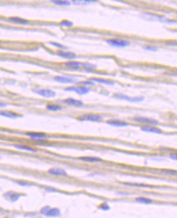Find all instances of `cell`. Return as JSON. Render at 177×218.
<instances>
[{
    "label": "cell",
    "instance_id": "cell-7",
    "mask_svg": "<svg viewBox=\"0 0 177 218\" xmlns=\"http://www.w3.org/2000/svg\"><path fill=\"white\" fill-rule=\"evenodd\" d=\"M134 121L137 122H141V123H146L149 125H158V120L153 119V118H148V117H143V116H136L134 117Z\"/></svg>",
    "mask_w": 177,
    "mask_h": 218
},
{
    "label": "cell",
    "instance_id": "cell-19",
    "mask_svg": "<svg viewBox=\"0 0 177 218\" xmlns=\"http://www.w3.org/2000/svg\"><path fill=\"white\" fill-rule=\"evenodd\" d=\"M15 148L21 149V150H26V151H30V152H36L37 149L30 147V146H27V145H13Z\"/></svg>",
    "mask_w": 177,
    "mask_h": 218
},
{
    "label": "cell",
    "instance_id": "cell-24",
    "mask_svg": "<svg viewBox=\"0 0 177 218\" xmlns=\"http://www.w3.org/2000/svg\"><path fill=\"white\" fill-rule=\"evenodd\" d=\"M65 66L69 68H79V66H82V64L78 61H69V62H66Z\"/></svg>",
    "mask_w": 177,
    "mask_h": 218
},
{
    "label": "cell",
    "instance_id": "cell-16",
    "mask_svg": "<svg viewBox=\"0 0 177 218\" xmlns=\"http://www.w3.org/2000/svg\"><path fill=\"white\" fill-rule=\"evenodd\" d=\"M79 160L83 162H89V163H99L102 161L100 158L92 157V156H84V157H79Z\"/></svg>",
    "mask_w": 177,
    "mask_h": 218
},
{
    "label": "cell",
    "instance_id": "cell-29",
    "mask_svg": "<svg viewBox=\"0 0 177 218\" xmlns=\"http://www.w3.org/2000/svg\"><path fill=\"white\" fill-rule=\"evenodd\" d=\"M162 172L163 173H166V174L172 175V176H177V171L167 170V169H163V170H162Z\"/></svg>",
    "mask_w": 177,
    "mask_h": 218
},
{
    "label": "cell",
    "instance_id": "cell-23",
    "mask_svg": "<svg viewBox=\"0 0 177 218\" xmlns=\"http://www.w3.org/2000/svg\"><path fill=\"white\" fill-rule=\"evenodd\" d=\"M46 107H47V109L50 111H58V110L62 109V106L59 105H54V104H48Z\"/></svg>",
    "mask_w": 177,
    "mask_h": 218
},
{
    "label": "cell",
    "instance_id": "cell-22",
    "mask_svg": "<svg viewBox=\"0 0 177 218\" xmlns=\"http://www.w3.org/2000/svg\"><path fill=\"white\" fill-rule=\"evenodd\" d=\"M1 115L4 116L7 118H17L21 116H19L17 113H13V112H10V111H1Z\"/></svg>",
    "mask_w": 177,
    "mask_h": 218
},
{
    "label": "cell",
    "instance_id": "cell-15",
    "mask_svg": "<svg viewBox=\"0 0 177 218\" xmlns=\"http://www.w3.org/2000/svg\"><path fill=\"white\" fill-rule=\"evenodd\" d=\"M62 102L71 105H75V106H82V105H83V102L82 101L76 100V99H73V98H67V99H65Z\"/></svg>",
    "mask_w": 177,
    "mask_h": 218
},
{
    "label": "cell",
    "instance_id": "cell-1",
    "mask_svg": "<svg viewBox=\"0 0 177 218\" xmlns=\"http://www.w3.org/2000/svg\"><path fill=\"white\" fill-rule=\"evenodd\" d=\"M40 213L48 217H57L61 215V211L56 208H50L49 206H46L40 210Z\"/></svg>",
    "mask_w": 177,
    "mask_h": 218
},
{
    "label": "cell",
    "instance_id": "cell-13",
    "mask_svg": "<svg viewBox=\"0 0 177 218\" xmlns=\"http://www.w3.org/2000/svg\"><path fill=\"white\" fill-rule=\"evenodd\" d=\"M57 55L59 57H63L65 59H74L76 58V54L74 53H72V52H65V51H59L57 52Z\"/></svg>",
    "mask_w": 177,
    "mask_h": 218
},
{
    "label": "cell",
    "instance_id": "cell-32",
    "mask_svg": "<svg viewBox=\"0 0 177 218\" xmlns=\"http://www.w3.org/2000/svg\"><path fill=\"white\" fill-rule=\"evenodd\" d=\"M144 48H145V50H149V51H152V52H156V51H158V48H156V47H152V46H145Z\"/></svg>",
    "mask_w": 177,
    "mask_h": 218
},
{
    "label": "cell",
    "instance_id": "cell-14",
    "mask_svg": "<svg viewBox=\"0 0 177 218\" xmlns=\"http://www.w3.org/2000/svg\"><path fill=\"white\" fill-rule=\"evenodd\" d=\"M107 124L109 125H111L113 127H127L128 126V123L127 122H124V121H121V120H115V119H113V120H109L107 122Z\"/></svg>",
    "mask_w": 177,
    "mask_h": 218
},
{
    "label": "cell",
    "instance_id": "cell-10",
    "mask_svg": "<svg viewBox=\"0 0 177 218\" xmlns=\"http://www.w3.org/2000/svg\"><path fill=\"white\" fill-rule=\"evenodd\" d=\"M3 196L7 199H8V200L12 201V202H15V201L18 200L21 196V194H18L17 192H14V191H8L7 192L6 194H3Z\"/></svg>",
    "mask_w": 177,
    "mask_h": 218
},
{
    "label": "cell",
    "instance_id": "cell-11",
    "mask_svg": "<svg viewBox=\"0 0 177 218\" xmlns=\"http://www.w3.org/2000/svg\"><path fill=\"white\" fill-rule=\"evenodd\" d=\"M141 131L149 132V133H156V134H162V131L157 127L144 126L141 127Z\"/></svg>",
    "mask_w": 177,
    "mask_h": 218
},
{
    "label": "cell",
    "instance_id": "cell-34",
    "mask_svg": "<svg viewBox=\"0 0 177 218\" xmlns=\"http://www.w3.org/2000/svg\"><path fill=\"white\" fill-rule=\"evenodd\" d=\"M170 158L173 159V160H176L177 161V154H171L170 155Z\"/></svg>",
    "mask_w": 177,
    "mask_h": 218
},
{
    "label": "cell",
    "instance_id": "cell-17",
    "mask_svg": "<svg viewBox=\"0 0 177 218\" xmlns=\"http://www.w3.org/2000/svg\"><path fill=\"white\" fill-rule=\"evenodd\" d=\"M10 21L15 24H21V25H28L30 22L26 19H23L21 17H9L8 19Z\"/></svg>",
    "mask_w": 177,
    "mask_h": 218
},
{
    "label": "cell",
    "instance_id": "cell-4",
    "mask_svg": "<svg viewBox=\"0 0 177 218\" xmlns=\"http://www.w3.org/2000/svg\"><path fill=\"white\" fill-rule=\"evenodd\" d=\"M79 120L81 121H91V122H99L101 119H103V117L98 115V114H94V113H86L82 114L79 118Z\"/></svg>",
    "mask_w": 177,
    "mask_h": 218
},
{
    "label": "cell",
    "instance_id": "cell-3",
    "mask_svg": "<svg viewBox=\"0 0 177 218\" xmlns=\"http://www.w3.org/2000/svg\"><path fill=\"white\" fill-rule=\"evenodd\" d=\"M106 43L111 45L113 47L116 48H126L129 46L130 43L128 41H126L123 39H113L106 40Z\"/></svg>",
    "mask_w": 177,
    "mask_h": 218
},
{
    "label": "cell",
    "instance_id": "cell-5",
    "mask_svg": "<svg viewBox=\"0 0 177 218\" xmlns=\"http://www.w3.org/2000/svg\"><path fill=\"white\" fill-rule=\"evenodd\" d=\"M65 91L66 92H74L78 95H86L88 92H90V89L88 87H84V86H80V87H70L65 88Z\"/></svg>",
    "mask_w": 177,
    "mask_h": 218
},
{
    "label": "cell",
    "instance_id": "cell-18",
    "mask_svg": "<svg viewBox=\"0 0 177 218\" xmlns=\"http://www.w3.org/2000/svg\"><path fill=\"white\" fill-rule=\"evenodd\" d=\"M93 83H103V84H107V85H113L114 83L112 80H109V79H98V78H91L90 79Z\"/></svg>",
    "mask_w": 177,
    "mask_h": 218
},
{
    "label": "cell",
    "instance_id": "cell-6",
    "mask_svg": "<svg viewBox=\"0 0 177 218\" xmlns=\"http://www.w3.org/2000/svg\"><path fill=\"white\" fill-rule=\"evenodd\" d=\"M33 92L39 94L40 96H44V97H48V98H51V97H54L56 96V92L54 91H52L51 89H45V88H38V89H34Z\"/></svg>",
    "mask_w": 177,
    "mask_h": 218
},
{
    "label": "cell",
    "instance_id": "cell-8",
    "mask_svg": "<svg viewBox=\"0 0 177 218\" xmlns=\"http://www.w3.org/2000/svg\"><path fill=\"white\" fill-rule=\"evenodd\" d=\"M53 79L56 82L61 83H78L77 79L65 77V76H55Z\"/></svg>",
    "mask_w": 177,
    "mask_h": 218
},
{
    "label": "cell",
    "instance_id": "cell-9",
    "mask_svg": "<svg viewBox=\"0 0 177 218\" xmlns=\"http://www.w3.org/2000/svg\"><path fill=\"white\" fill-rule=\"evenodd\" d=\"M26 136H30L31 139L35 141H38L40 139H46L47 135L43 132H26Z\"/></svg>",
    "mask_w": 177,
    "mask_h": 218
},
{
    "label": "cell",
    "instance_id": "cell-21",
    "mask_svg": "<svg viewBox=\"0 0 177 218\" xmlns=\"http://www.w3.org/2000/svg\"><path fill=\"white\" fill-rule=\"evenodd\" d=\"M136 202L139 203H143V204H151L153 203V200L149 198H145V197H138L136 199Z\"/></svg>",
    "mask_w": 177,
    "mask_h": 218
},
{
    "label": "cell",
    "instance_id": "cell-31",
    "mask_svg": "<svg viewBox=\"0 0 177 218\" xmlns=\"http://www.w3.org/2000/svg\"><path fill=\"white\" fill-rule=\"evenodd\" d=\"M100 209L103 210V211H108L109 210V205L106 203H102V204H100V206L99 207Z\"/></svg>",
    "mask_w": 177,
    "mask_h": 218
},
{
    "label": "cell",
    "instance_id": "cell-12",
    "mask_svg": "<svg viewBox=\"0 0 177 218\" xmlns=\"http://www.w3.org/2000/svg\"><path fill=\"white\" fill-rule=\"evenodd\" d=\"M48 173L51 175H54V176H67V172L65 170L61 169V168H56V167L49 169Z\"/></svg>",
    "mask_w": 177,
    "mask_h": 218
},
{
    "label": "cell",
    "instance_id": "cell-33",
    "mask_svg": "<svg viewBox=\"0 0 177 218\" xmlns=\"http://www.w3.org/2000/svg\"><path fill=\"white\" fill-rule=\"evenodd\" d=\"M166 45H167V46H177V42H167V43H166Z\"/></svg>",
    "mask_w": 177,
    "mask_h": 218
},
{
    "label": "cell",
    "instance_id": "cell-2",
    "mask_svg": "<svg viewBox=\"0 0 177 218\" xmlns=\"http://www.w3.org/2000/svg\"><path fill=\"white\" fill-rule=\"evenodd\" d=\"M113 97L117 98V99H119V100L130 101V102H140V101L144 100V99H145L144 96H134V97H131V96H128L125 95V94H122V93H116L113 96Z\"/></svg>",
    "mask_w": 177,
    "mask_h": 218
},
{
    "label": "cell",
    "instance_id": "cell-27",
    "mask_svg": "<svg viewBox=\"0 0 177 218\" xmlns=\"http://www.w3.org/2000/svg\"><path fill=\"white\" fill-rule=\"evenodd\" d=\"M49 45H51V46H53V47H56L57 48H61V50L63 51V50H66V49H68L67 47H65L64 45H62V44H58V43H55V42H50V43H48Z\"/></svg>",
    "mask_w": 177,
    "mask_h": 218
},
{
    "label": "cell",
    "instance_id": "cell-28",
    "mask_svg": "<svg viewBox=\"0 0 177 218\" xmlns=\"http://www.w3.org/2000/svg\"><path fill=\"white\" fill-rule=\"evenodd\" d=\"M61 26L63 27H72L73 26V23L70 21L64 20L61 22Z\"/></svg>",
    "mask_w": 177,
    "mask_h": 218
},
{
    "label": "cell",
    "instance_id": "cell-20",
    "mask_svg": "<svg viewBox=\"0 0 177 218\" xmlns=\"http://www.w3.org/2000/svg\"><path fill=\"white\" fill-rule=\"evenodd\" d=\"M123 185H128V186H133V187H141V188H151L152 186L142 183H134V182H123Z\"/></svg>",
    "mask_w": 177,
    "mask_h": 218
},
{
    "label": "cell",
    "instance_id": "cell-25",
    "mask_svg": "<svg viewBox=\"0 0 177 218\" xmlns=\"http://www.w3.org/2000/svg\"><path fill=\"white\" fill-rule=\"evenodd\" d=\"M52 3L56 5H61V6H69L70 3L69 1H62V0H52Z\"/></svg>",
    "mask_w": 177,
    "mask_h": 218
},
{
    "label": "cell",
    "instance_id": "cell-30",
    "mask_svg": "<svg viewBox=\"0 0 177 218\" xmlns=\"http://www.w3.org/2000/svg\"><path fill=\"white\" fill-rule=\"evenodd\" d=\"M14 182L18 184V185H21V186H30V185H31V184L26 182V181H15Z\"/></svg>",
    "mask_w": 177,
    "mask_h": 218
},
{
    "label": "cell",
    "instance_id": "cell-26",
    "mask_svg": "<svg viewBox=\"0 0 177 218\" xmlns=\"http://www.w3.org/2000/svg\"><path fill=\"white\" fill-rule=\"evenodd\" d=\"M82 66L83 67V69H85L86 70H95L96 68V66L95 65H92L91 63H83L82 64Z\"/></svg>",
    "mask_w": 177,
    "mask_h": 218
}]
</instances>
